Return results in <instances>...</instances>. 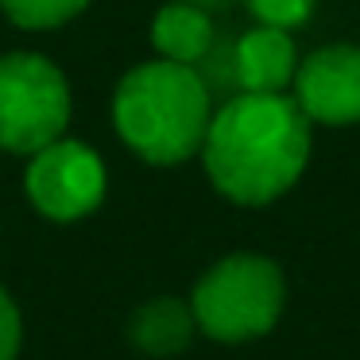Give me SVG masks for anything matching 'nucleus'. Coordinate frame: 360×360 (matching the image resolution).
<instances>
[{
  "instance_id": "4",
  "label": "nucleus",
  "mask_w": 360,
  "mask_h": 360,
  "mask_svg": "<svg viewBox=\"0 0 360 360\" xmlns=\"http://www.w3.org/2000/svg\"><path fill=\"white\" fill-rule=\"evenodd\" d=\"M74 94L66 74L39 51L0 55V148L35 155L66 136Z\"/></svg>"
},
{
  "instance_id": "1",
  "label": "nucleus",
  "mask_w": 360,
  "mask_h": 360,
  "mask_svg": "<svg viewBox=\"0 0 360 360\" xmlns=\"http://www.w3.org/2000/svg\"><path fill=\"white\" fill-rule=\"evenodd\" d=\"M314 124L290 94H236L213 109L202 167L213 190L236 205H271L302 179Z\"/></svg>"
},
{
  "instance_id": "5",
  "label": "nucleus",
  "mask_w": 360,
  "mask_h": 360,
  "mask_svg": "<svg viewBox=\"0 0 360 360\" xmlns=\"http://www.w3.org/2000/svg\"><path fill=\"white\" fill-rule=\"evenodd\" d=\"M105 190H109L105 159L82 140L58 136L55 143L27 155L24 194L35 205V213H43L47 221L70 225V221L89 217L105 202Z\"/></svg>"
},
{
  "instance_id": "12",
  "label": "nucleus",
  "mask_w": 360,
  "mask_h": 360,
  "mask_svg": "<svg viewBox=\"0 0 360 360\" xmlns=\"http://www.w3.org/2000/svg\"><path fill=\"white\" fill-rule=\"evenodd\" d=\"M24 345V318L8 290L0 287V360H16Z\"/></svg>"
},
{
  "instance_id": "7",
  "label": "nucleus",
  "mask_w": 360,
  "mask_h": 360,
  "mask_svg": "<svg viewBox=\"0 0 360 360\" xmlns=\"http://www.w3.org/2000/svg\"><path fill=\"white\" fill-rule=\"evenodd\" d=\"M236 94H287L295 86L298 47L283 27H248L233 39Z\"/></svg>"
},
{
  "instance_id": "10",
  "label": "nucleus",
  "mask_w": 360,
  "mask_h": 360,
  "mask_svg": "<svg viewBox=\"0 0 360 360\" xmlns=\"http://www.w3.org/2000/svg\"><path fill=\"white\" fill-rule=\"evenodd\" d=\"M89 0H0V12L24 32H55V27L78 20Z\"/></svg>"
},
{
  "instance_id": "3",
  "label": "nucleus",
  "mask_w": 360,
  "mask_h": 360,
  "mask_svg": "<svg viewBox=\"0 0 360 360\" xmlns=\"http://www.w3.org/2000/svg\"><path fill=\"white\" fill-rule=\"evenodd\" d=\"M287 306V279L271 256L259 252H233L221 256L194 283L190 310L198 333L221 345H244L267 337Z\"/></svg>"
},
{
  "instance_id": "6",
  "label": "nucleus",
  "mask_w": 360,
  "mask_h": 360,
  "mask_svg": "<svg viewBox=\"0 0 360 360\" xmlns=\"http://www.w3.org/2000/svg\"><path fill=\"white\" fill-rule=\"evenodd\" d=\"M290 97L310 124H360V47L356 43H329V47H318L314 55L298 58Z\"/></svg>"
},
{
  "instance_id": "2",
  "label": "nucleus",
  "mask_w": 360,
  "mask_h": 360,
  "mask_svg": "<svg viewBox=\"0 0 360 360\" xmlns=\"http://www.w3.org/2000/svg\"><path fill=\"white\" fill-rule=\"evenodd\" d=\"M213 120V94L194 66L151 58L117 82L112 128L128 151L151 167H179L194 159Z\"/></svg>"
},
{
  "instance_id": "8",
  "label": "nucleus",
  "mask_w": 360,
  "mask_h": 360,
  "mask_svg": "<svg viewBox=\"0 0 360 360\" xmlns=\"http://www.w3.org/2000/svg\"><path fill=\"white\" fill-rule=\"evenodd\" d=\"M217 43V24L213 12L186 4V0H171L155 12L151 20V47L159 58L167 63H182V66H198L210 47Z\"/></svg>"
},
{
  "instance_id": "13",
  "label": "nucleus",
  "mask_w": 360,
  "mask_h": 360,
  "mask_svg": "<svg viewBox=\"0 0 360 360\" xmlns=\"http://www.w3.org/2000/svg\"><path fill=\"white\" fill-rule=\"evenodd\" d=\"M186 4H198V8H205V12H217V8H229L233 0H186Z\"/></svg>"
},
{
  "instance_id": "9",
  "label": "nucleus",
  "mask_w": 360,
  "mask_h": 360,
  "mask_svg": "<svg viewBox=\"0 0 360 360\" xmlns=\"http://www.w3.org/2000/svg\"><path fill=\"white\" fill-rule=\"evenodd\" d=\"M198 333V321H194V310L190 302L174 295H159V298H148L140 310L128 318V337L140 352L148 356H179Z\"/></svg>"
},
{
  "instance_id": "11",
  "label": "nucleus",
  "mask_w": 360,
  "mask_h": 360,
  "mask_svg": "<svg viewBox=\"0 0 360 360\" xmlns=\"http://www.w3.org/2000/svg\"><path fill=\"white\" fill-rule=\"evenodd\" d=\"M248 16L264 27H283V32H295L306 20L314 16V4L318 0H240Z\"/></svg>"
}]
</instances>
